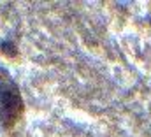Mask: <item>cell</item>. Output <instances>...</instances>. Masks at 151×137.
Returning a JSON list of instances; mask_svg holds the SVG:
<instances>
[{"instance_id":"cell-1","label":"cell","mask_w":151,"mask_h":137,"mask_svg":"<svg viewBox=\"0 0 151 137\" xmlns=\"http://www.w3.org/2000/svg\"><path fill=\"white\" fill-rule=\"evenodd\" d=\"M23 112V100L11 76L0 70V121L4 127H12Z\"/></svg>"},{"instance_id":"cell-2","label":"cell","mask_w":151,"mask_h":137,"mask_svg":"<svg viewBox=\"0 0 151 137\" xmlns=\"http://www.w3.org/2000/svg\"><path fill=\"white\" fill-rule=\"evenodd\" d=\"M2 51H4V53H7V55H11V56H14V55H16V49H14L12 42H9V40L2 44Z\"/></svg>"}]
</instances>
